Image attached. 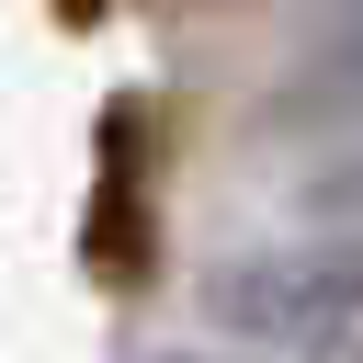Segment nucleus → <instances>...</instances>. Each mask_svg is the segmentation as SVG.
Wrapping results in <instances>:
<instances>
[{
  "instance_id": "f257e3e1",
  "label": "nucleus",
  "mask_w": 363,
  "mask_h": 363,
  "mask_svg": "<svg viewBox=\"0 0 363 363\" xmlns=\"http://www.w3.org/2000/svg\"><path fill=\"white\" fill-rule=\"evenodd\" d=\"M204 306L238 340H272V352H306V363H363V238L352 250H261V261H227Z\"/></svg>"
},
{
  "instance_id": "f03ea898",
  "label": "nucleus",
  "mask_w": 363,
  "mask_h": 363,
  "mask_svg": "<svg viewBox=\"0 0 363 363\" xmlns=\"http://www.w3.org/2000/svg\"><path fill=\"white\" fill-rule=\"evenodd\" d=\"M329 91H340V102H352V113H363V23H352V34H340V57H329Z\"/></svg>"
},
{
  "instance_id": "7ed1b4c3",
  "label": "nucleus",
  "mask_w": 363,
  "mask_h": 363,
  "mask_svg": "<svg viewBox=\"0 0 363 363\" xmlns=\"http://www.w3.org/2000/svg\"><path fill=\"white\" fill-rule=\"evenodd\" d=\"M170 363H193V352H170Z\"/></svg>"
}]
</instances>
